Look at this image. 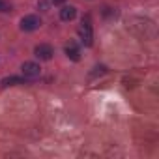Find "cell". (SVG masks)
Instances as JSON below:
<instances>
[{
	"label": "cell",
	"mask_w": 159,
	"mask_h": 159,
	"mask_svg": "<svg viewBox=\"0 0 159 159\" xmlns=\"http://www.w3.org/2000/svg\"><path fill=\"white\" fill-rule=\"evenodd\" d=\"M79 36H81V41H83L86 47H90V45H92V39H94V36H92V25H90V17H84V19H83V25L79 26Z\"/></svg>",
	"instance_id": "obj_1"
},
{
	"label": "cell",
	"mask_w": 159,
	"mask_h": 159,
	"mask_svg": "<svg viewBox=\"0 0 159 159\" xmlns=\"http://www.w3.org/2000/svg\"><path fill=\"white\" fill-rule=\"evenodd\" d=\"M52 2H54V4H60V2H64V0H52Z\"/></svg>",
	"instance_id": "obj_9"
},
{
	"label": "cell",
	"mask_w": 159,
	"mask_h": 159,
	"mask_svg": "<svg viewBox=\"0 0 159 159\" xmlns=\"http://www.w3.org/2000/svg\"><path fill=\"white\" fill-rule=\"evenodd\" d=\"M39 26H41V19H39L38 15H26V17H23V21H21V30H25V32L38 30Z\"/></svg>",
	"instance_id": "obj_2"
},
{
	"label": "cell",
	"mask_w": 159,
	"mask_h": 159,
	"mask_svg": "<svg viewBox=\"0 0 159 159\" xmlns=\"http://www.w3.org/2000/svg\"><path fill=\"white\" fill-rule=\"evenodd\" d=\"M34 52H36V56L41 58V60H51V58H52V47L47 45V43L38 45V47L34 49Z\"/></svg>",
	"instance_id": "obj_4"
},
{
	"label": "cell",
	"mask_w": 159,
	"mask_h": 159,
	"mask_svg": "<svg viewBox=\"0 0 159 159\" xmlns=\"http://www.w3.org/2000/svg\"><path fill=\"white\" fill-rule=\"evenodd\" d=\"M21 83H23V79H19V77H6L2 81V86H13V84H21Z\"/></svg>",
	"instance_id": "obj_7"
},
{
	"label": "cell",
	"mask_w": 159,
	"mask_h": 159,
	"mask_svg": "<svg viewBox=\"0 0 159 159\" xmlns=\"http://www.w3.org/2000/svg\"><path fill=\"white\" fill-rule=\"evenodd\" d=\"M66 54H67L71 60H75V62H77L79 58H81V52H79V49H77L73 43H69V45L66 47Z\"/></svg>",
	"instance_id": "obj_6"
},
{
	"label": "cell",
	"mask_w": 159,
	"mask_h": 159,
	"mask_svg": "<svg viewBox=\"0 0 159 159\" xmlns=\"http://www.w3.org/2000/svg\"><path fill=\"white\" fill-rule=\"evenodd\" d=\"M0 11H10V6L6 2H2V0H0Z\"/></svg>",
	"instance_id": "obj_8"
},
{
	"label": "cell",
	"mask_w": 159,
	"mask_h": 159,
	"mask_svg": "<svg viewBox=\"0 0 159 159\" xmlns=\"http://www.w3.org/2000/svg\"><path fill=\"white\" fill-rule=\"evenodd\" d=\"M75 15H77V10L73 6H64L62 11H60L62 21H71V19H75Z\"/></svg>",
	"instance_id": "obj_5"
},
{
	"label": "cell",
	"mask_w": 159,
	"mask_h": 159,
	"mask_svg": "<svg viewBox=\"0 0 159 159\" xmlns=\"http://www.w3.org/2000/svg\"><path fill=\"white\" fill-rule=\"evenodd\" d=\"M21 69H23L25 79H38V77H39V73H41L39 66H38V64H34V62H25Z\"/></svg>",
	"instance_id": "obj_3"
}]
</instances>
